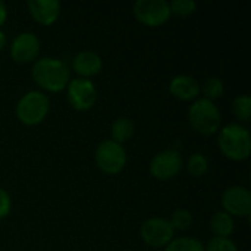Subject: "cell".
<instances>
[{
    "label": "cell",
    "instance_id": "cell-1",
    "mask_svg": "<svg viewBox=\"0 0 251 251\" xmlns=\"http://www.w3.org/2000/svg\"><path fill=\"white\" fill-rule=\"evenodd\" d=\"M31 75L41 88L51 93L62 91L71 81V71L68 65L56 57L37 59L32 65Z\"/></svg>",
    "mask_w": 251,
    "mask_h": 251
},
{
    "label": "cell",
    "instance_id": "cell-2",
    "mask_svg": "<svg viewBox=\"0 0 251 251\" xmlns=\"http://www.w3.org/2000/svg\"><path fill=\"white\" fill-rule=\"evenodd\" d=\"M218 146L224 156L232 160H244L251 153L249 128L241 124H228L218 131Z\"/></svg>",
    "mask_w": 251,
    "mask_h": 251
},
{
    "label": "cell",
    "instance_id": "cell-3",
    "mask_svg": "<svg viewBox=\"0 0 251 251\" xmlns=\"http://www.w3.org/2000/svg\"><path fill=\"white\" fill-rule=\"evenodd\" d=\"M188 121L194 131L203 135H212L221 129L222 116H221V110L213 101L201 97V99H197L190 106Z\"/></svg>",
    "mask_w": 251,
    "mask_h": 251
},
{
    "label": "cell",
    "instance_id": "cell-4",
    "mask_svg": "<svg viewBox=\"0 0 251 251\" xmlns=\"http://www.w3.org/2000/svg\"><path fill=\"white\" fill-rule=\"evenodd\" d=\"M50 110V99L40 90L25 93L16 104V116L25 125H37L44 121Z\"/></svg>",
    "mask_w": 251,
    "mask_h": 251
},
{
    "label": "cell",
    "instance_id": "cell-5",
    "mask_svg": "<svg viewBox=\"0 0 251 251\" xmlns=\"http://www.w3.org/2000/svg\"><path fill=\"white\" fill-rule=\"evenodd\" d=\"M94 160L101 172L116 175L126 165V151L122 144L113 140H104L97 146Z\"/></svg>",
    "mask_w": 251,
    "mask_h": 251
},
{
    "label": "cell",
    "instance_id": "cell-6",
    "mask_svg": "<svg viewBox=\"0 0 251 251\" xmlns=\"http://www.w3.org/2000/svg\"><path fill=\"white\" fill-rule=\"evenodd\" d=\"M141 240L153 249L166 247L175 235V231L169 222V219L165 218H150L146 222H143L140 228Z\"/></svg>",
    "mask_w": 251,
    "mask_h": 251
},
{
    "label": "cell",
    "instance_id": "cell-7",
    "mask_svg": "<svg viewBox=\"0 0 251 251\" xmlns=\"http://www.w3.org/2000/svg\"><path fill=\"white\" fill-rule=\"evenodd\" d=\"M132 10L135 18L147 26H160L172 15L166 0H137Z\"/></svg>",
    "mask_w": 251,
    "mask_h": 251
},
{
    "label": "cell",
    "instance_id": "cell-8",
    "mask_svg": "<svg viewBox=\"0 0 251 251\" xmlns=\"http://www.w3.org/2000/svg\"><path fill=\"white\" fill-rule=\"evenodd\" d=\"M66 96L71 106L76 110H88L97 100V88L90 78H74L66 85Z\"/></svg>",
    "mask_w": 251,
    "mask_h": 251
},
{
    "label": "cell",
    "instance_id": "cell-9",
    "mask_svg": "<svg viewBox=\"0 0 251 251\" xmlns=\"http://www.w3.org/2000/svg\"><path fill=\"white\" fill-rule=\"evenodd\" d=\"M184 168V159L178 150L168 149L157 153L150 162V174L160 181L175 178Z\"/></svg>",
    "mask_w": 251,
    "mask_h": 251
},
{
    "label": "cell",
    "instance_id": "cell-10",
    "mask_svg": "<svg viewBox=\"0 0 251 251\" xmlns=\"http://www.w3.org/2000/svg\"><path fill=\"white\" fill-rule=\"evenodd\" d=\"M224 212L231 216L246 218L251 213V193L249 188L241 185L229 187L222 194Z\"/></svg>",
    "mask_w": 251,
    "mask_h": 251
},
{
    "label": "cell",
    "instance_id": "cell-11",
    "mask_svg": "<svg viewBox=\"0 0 251 251\" xmlns=\"http://www.w3.org/2000/svg\"><path fill=\"white\" fill-rule=\"evenodd\" d=\"M40 53V40L34 32L18 34L10 44V56L15 62L26 63L37 59Z\"/></svg>",
    "mask_w": 251,
    "mask_h": 251
},
{
    "label": "cell",
    "instance_id": "cell-12",
    "mask_svg": "<svg viewBox=\"0 0 251 251\" xmlns=\"http://www.w3.org/2000/svg\"><path fill=\"white\" fill-rule=\"evenodd\" d=\"M26 7L41 25H51L60 15V3L57 0H28Z\"/></svg>",
    "mask_w": 251,
    "mask_h": 251
},
{
    "label": "cell",
    "instance_id": "cell-13",
    "mask_svg": "<svg viewBox=\"0 0 251 251\" xmlns=\"http://www.w3.org/2000/svg\"><path fill=\"white\" fill-rule=\"evenodd\" d=\"M101 56L94 50H82L76 53L72 60V68L81 78H90L99 74L101 71Z\"/></svg>",
    "mask_w": 251,
    "mask_h": 251
},
{
    "label": "cell",
    "instance_id": "cell-14",
    "mask_svg": "<svg viewBox=\"0 0 251 251\" xmlns=\"http://www.w3.org/2000/svg\"><path fill=\"white\" fill-rule=\"evenodd\" d=\"M200 90H201V87H200L199 81L196 78H193L191 75H176L169 82L171 94L184 101L197 99L200 94Z\"/></svg>",
    "mask_w": 251,
    "mask_h": 251
},
{
    "label": "cell",
    "instance_id": "cell-15",
    "mask_svg": "<svg viewBox=\"0 0 251 251\" xmlns=\"http://www.w3.org/2000/svg\"><path fill=\"white\" fill-rule=\"evenodd\" d=\"M210 229L215 237L229 238V235L234 231V219L226 212L221 210L216 212L210 219Z\"/></svg>",
    "mask_w": 251,
    "mask_h": 251
},
{
    "label": "cell",
    "instance_id": "cell-16",
    "mask_svg": "<svg viewBox=\"0 0 251 251\" xmlns=\"http://www.w3.org/2000/svg\"><path fill=\"white\" fill-rule=\"evenodd\" d=\"M134 132H135V125L129 118H118L113 121L110 126L112 140L119 144H124L128 140H131Z\"/></svg>",
    "mask_w": 251,
    "mask_h": 251
},
{
    "label": "cell",
    "instance_id": "cell-17",
    "mask_svg": "<svg viewBox=\"0 0 251 251\" xmlns=\"http://www.w3.org/2000/svg\"><path fill=\"white\" fill-rule=\"evenodd\" d=\"M165 251H204V246L197 238L181 237V238H174L165 247Z\"/></svg>",
    "mask_w": 251,
    "mask_h": 251
},
{
    "label": "cell",
    "instance_id": "cell-18",
    "mask_svg": "<svg viewBox=\"0 0 251 251\" xmlns=\"http://www.w3.org/2000/svg\"><path fill=\"white\" fill-rule=\"evenodd\" d=\"M232 113L241 122H249L251 116V97L249 94L238 96L232 101Z\"/></svg>",
    "mask_w": 251,
    "mask_h": 251
},
{
    "label": "cell",
    "instance_id": "cell-19",
    "mask_svg": "<svg viewBox=\"0 0 251 251\" xmlns=\"http://www.w3.org/2000/svg\"><path fill=\"white\" fill-rule=\"evenodd\" d=\"M200 91H203L204 99L213 101L215 99L222 97V94H224V91H225V84H224V81H222L221 78H218V76H210V78H207V79L204 81L203 88H201Z\"/></svg>",
    "mask_w": 251,
    "mask_h": 251
},
{
    "label": "cell",
    "instance_id": "cell-20",
    "mask_svg": "<svg viewBox=\"0 0 251 251\" xmlns=\"http://www.w3.org/2000/svg\"><path fill=\"white\" fill-rule=\"evenodd\" d=\"M187 169L193 176H203L209 169V160L201 153H193L187 160Z\"/></svg>",
    "mask_w": 251,
    "mask_h": 251
},
{
    "label": "cell",
    "instance_id": "cell-21",
    "mask_svg": "<svg viewBox=\"0 0 251 251\" xmlns=\"http://www.w3.org/2000/svg\"><path fill=\"white\" fill-rule=\"evenodd\" d=\"M174 231H185L193 224V215L187 209H176L169 219Z\"/></svg>",
    "mask_w": 251,
    "mask_h": 251
},
{
    "label": "cell",
    "instance_id": "cell-22",
    "mask_svg": "<svg viewBox=\"0 0 251 251\" xmlns=\"http://www.w3.org/2000/svg\"><path fill=\"white\" fill-rule=\"evenodd\" d=\"M171 13L176 16H188L197 10V3L194 0H174L169 3Z\"/></svg>",
    "mask_w": 251,
    "mask_h": 251
},
{
    "label": "cell",
    "instance_id": "cell-23",
    "mask_svg": "<svg viewBox=\"0 0 251 251\" xmlns=\"http://www.w3.org/2000/svg\"><path fill=\"white\" fill-rule=\"evenodd\" d=\"M204 251H240L237 244L229 238L222 237H213L207 246L204 247Z\"/></svg>",
    "mask_w": 251,
    "mask_h": 251
},
{
    "label": "cell",
    "instance_id": "cell-24",
    "mask_svg": "<svg viewBox=\"0 0 251 251\" xmlns=\"http://www.w3.org/2000/svg\"><path fill=\"white\" fill-rule=\"evenodd\" d=\"M10 207H12L10 196L3 188H0V219L6 218L9 215Z\"/></svg>",
    "mask_w": 251,
    "mask_h": 251
},
{
    "label": "cell",
    "instance_id": "cell-25",
    "mask_svg": "<svg viewBox=\"0 0 251 251\" xmlns=\"http://www.w3.org/2000/svg\"><path fill=\"white\" fill-rule=\"evenodd\" d=\"M6 18H7V6L0 0V26L4 24Z\"/></svg>",
    "mask_w": 251,
    "mask_h": 251
},
{
    "label": "cell",
    "instance_id": "cell-26",
    "mask_svg": "<svg viewBox=\"0 0 251 251\" xmlns=\"http://www.w3.org/2000/svg\"><path fill=\"white\" fill-rule=\"evenodd\" d=\"M4 44H6V34L3 29H0V50L4 47Z\"/></svg>",
    "mask_w": 251,
    "mask_h": 251
}]
</instances>
